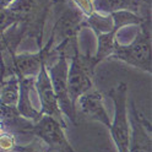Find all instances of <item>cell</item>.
Listing matches in <instances>:
<instances>
[{
    "mask_svg": "<svg viewBox=\"0 0 152 152\" xmlns=\"http://www.w3.org/2000/svg\"><path fill=\"white\" fill-rule=\"evenodd\" d=\"M15 0H0V7H7L11 3H14Z\"/></svg>",
    "mask_w": 152,
    "mask_h": 152,
    "instance_id": "5bb4252c",
    "label": "cell"
},
{
    "mask_svg": "<svg viewBox=\"0 0 152 152\" xmlns=\"http://www.w3.org/2000/svg\"><path fill=\"white\" fill-rule=\"evenodd\" d=\"M97 65L93 55L81 53L80 48L74 50L68 58V90L75 107L80 96L94 88V74Z\"/></svg>",
    "mask_w": 152,
    "mask_h": 152,
    "instance_id": "3957f363",
    "label": "cell"
},
{
    "mask_svg": "<svg viewBox=\"0 0 152 152\" xmlns=\"http://www.w3.org/2000/svg\"><path fill=\"white\" fill-rule=\"evenodd\" d=\"M114 103V118L108 128L118 152H129V117H128V85L119 82L108 92Z\"/></svg>",
    "mask_w": 152,
    "mask_h": 152,
    "instance_id": "277c9868",
    "label": "cell"
},
{
    "mask_svg": "<svg viewBox=\"0 0 152 152\" xmlns=\"http://www.w3.org/2000/svg\"><path fill=\"white\" fill-rule=\"evenodd\" d=\"M36 77H17L18 80V98H17V110L20 115L30 121H36L41 118V109L37 107L32 94L36 93L34 87Z\"/></svg>",
    "mask_w": 152,
    "mask_h": 152,
    "instance_id": "30bf717a",
    "label": "cell"
},
{
    "mask_svg": "<svg viewBox=\"0 0 152 152\" xmlns=\"http://www.w3.org/2000/svg\"><path fill=\"white\" fill-rule=\"evenodd\" d=\"M94 9L102 14H114L118 11H130L140 16H150L147 0H93Z\"/></svg>",
    "mask_w": 152,
    "mask_h": 152,
    "instance_id": "8fae6325",
    "label": "cell"
},
{
    "mask_svg": "<svg viewBox=\"0 0 152 152\" xmlns=\"http://www.w3.org/2000/svg\"><path fill=\"white\" fill-rule=\"evenodd\" d=\"M129 117V152H152L151 123L135 106L130 102Z\"/></svg>",
    "mask_w": 152,
    "mask_h": 152,
    "instance_id": "ba28073f",
    "label": "cell"
},
{
    "mask_svg": "<svg viewBox=\"0 0 152 152\" xmlns=\"http://www.w3.org/2000/svg\"><path fill=\"white\" fill-rule=\"evenodd\" d=\"M135 38L128 44L115 43L110 60H119L144 72H152V48H151V18L137 26Z\"/></svg>",
    "mask_w": 152,
    "mask_h": 152,
    "instance_id": "7a4b0ae2",
    "label": "cell"
},
{
    "mask_svg": "<svg viewBox=\"0 0 152 152\" xmlns=\"http://www.w3.org/2000/svg\"><path fill=\"white\" fill-rule=\"evenodd\" d=\"M12 152H49V151L41 139L34 136L30 142H27L25 145L16 144L15 147L12 148Z\"/></svg>",
    "mask_w": 152,
    "mask_h": 152,
    "instance_id": "7c38bea8",
    "label": "cell"
},
{
    "mask_svg": "<svg viewBox=\"0 0 152 152\" xmlns=\"http://www.w3.org/2000/svg\"><path fill=\"white\" fill-rule=\"evenodd\" d=\"M3 131H4V126H3V124H1V121H0V135H1Z\"/></svg>",
    "mask_w": 152,
    "mask_h": 152,
    "instance_id": "9a60e30c",
    "label": "cell"
},
{
    "mask_svg": "<svg viewBox=\"0 0 152 152\" xmlns=\"http://www.w3.org/2000/svg\"><path fill=\"white\" fill-rule=\"evenodd\" d=\"M34 87H36L38 102H39L41 114L42 115L47 114V115L55 118L63 126L68 129V120H66L65 115L59 107V103L54 93L48 71H47V65H43L39 72L37 74L34 79Z\"/></svg>",
    "mask_w": 152,
    "mask_h": 152,
    "instance_id": "52a82bcc",
    "label": "cell"
},
{
    "mask_svg": "<svg viewBox=\"0 0 152 152\" xmlns=\"http://www.w3.org/2000/svg\"><path fill=\"white\" fill-rule=\"evenodd\" d=\"M47 71H48L59 107L66 120H69L74 125H77L76 107L70 99L68 90V58L64 54H58L53 61L47 65Z\"/></svg>",
    "mask_w": 152,
    "mask_h": 152,
    "instance_id": "8992f818",
    "label": "cell"
},
{
    "mask_svg": "<svg viewBox=\"0 0 152 152\" xmlns=\"http://www.w3.org/2000/svg\"><path fill=\"white\" fill-rule=\"evenodd\" d=\"M17 144L16 139H15V134L10 131L4 130L0 135V151L3 152H12V148L15 147V145Z\"/></svg>",
    "mask_w": 152,
    "mask_h": 152,
    "instance_id": "4fadbf2b",
    "label": "cell"
},
{
    "mask_svg": "<svg viewBox=\"0 0 152 152\" xmlns=\"http://www.w3.org/2000/svg\"><path fill=\"white\" fill-rule=\"evenodd\" d=\"M76 107H79L80 112L91 120L101 123L107 129L110 126L112 120L104 107L103 96L96 87L80 96L76 102Z\"/></svg>",
    "mask_w": 152,
    "mask_h": 152,
    "instance_id": "9c48e42d",
    "label": "cell"
},
{
    "mask_svg": "<svg viewBox=\"0 0 152 152\" xmlns=\"http://www.w3.org/2000/svg\"><path fill=\"white\" fill-rule=\"evenodd\" d=\"M65 129L66 128L63 126L55 118L43 114L38 120L32 121L27 126L25 134L41 139L49 152H76L66 137Z\"/></svg>",
    "mask_w": 152,
    "mask_h": 152,
    "instance_id": "5b68a950",
    "label": "cell"
},
{
    "mask_svg": "<svg viewBox=\"0 0 152 152\" xmlns=\"http://www.w3.org/2000/svg\"><path fill=\"white\" fill-rule=\"evenodd\" d=\"M54 5L55 0H15L7 7L23 27L27 39H34L38 48H41L44 27Z\"/></svg>",
    "mask_w": 152,
    "mask_h": 152,
    "instance_id": "6da1fadb",
    "label": "cell"
}]
</instances>
